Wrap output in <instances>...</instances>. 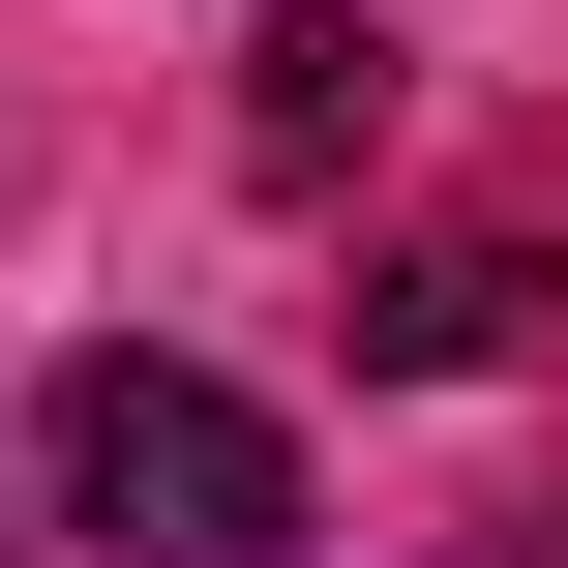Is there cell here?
Returning <instances> with one entry per match:
<instances>
[{
  "instance_id": "7a4b0ae2",
  "label": "cell",
  "mask_w": 568,
  "mask_h": 568,
  "mask_svg": "<svg viewBox=\"0 0 568 568\" xmlns=\"http://www.w3.org/2000/svg\"><path fill=\"white\" fill-rule=\"evenodd\" d=\"M240 150H270V180H359V150H389V30H329V0H300V30H270V90H240Z\"/></svg>"
},
{
  "instance_id": "3957f363",
  "label": "cell",
  "mask_w": 568,
  "mask_h": 568,
  "mask_svg": "<svg viewBox=\"0 0 568 568\" xmlns=\"http://www.w3.org/2000/svg\"><path fill=\"white\" fill-rule=\"evenodd\" d=\"M539 329V240H389L359 270V359H509Z\"/></svg>"
},
{
  "instance_id": "6da1fadb",
  "label": "cell",
  "mask_w": 568,
  "mask_h": 568,
  "mask_svg": "<svg viewBox=\"0 0 568 568\" xmlns=\"http://www.w3.org/2000/svg\"><path fill=\"white\" fill-rule=\"evenodd\" d=\"M30 479H60L90 568H300V449H270V389H210V359H60V389H30Z\"/></svg>"
}]
</instances>
